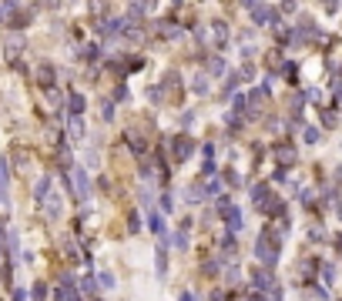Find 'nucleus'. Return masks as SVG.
<instances>
[{
    "instance_id": "obj_1",
    "label": "nucleus",
    "mask_w": 342,
    "mask_h": 301,
    "mask_svg": "<svg viewBox=\"0 0 342 301\" xmlns=\"http://www.w3.org/2000/svg\"><path fill=\"white\" fill-rule=\"evenodd\" d=\"M279 241H282V231H269V234H262V238L255 241V258L265 268H272V264L279 261Z\"/></svg>"
},
{
    "instance_id": "obj_4",
    "label": "nucleus",
    "mask_w": 342,
    "mask_h": 301,
    "mask_svg": "<svg viewBox=\"0 0 342 301\" xmlns=\"http://www.w3.org/2000/svg\"><path fill=\"white\" fill-rule=\"evenodd\" d=\"M245 7H248L255 24H272L275 20V7H265V4H245Z\"/></svg>"
},
{
    "instance_id": "obj_14",
    "label": "nucleus",
    "mask_w": 342,
    "mask_h": 301,
    "mask_svg": "<svg viewBox=\"0 0 342 301\" xmlns=\"http://www.w3.org/2000/svg\"><path fill=\"white\" fill-rule=\"evenodd\" d=\"M47 188H50V177H40V181H37V188H34V198H37V201H44V198H47Z\"/></svg>"
},
{
    "instance_id": "obj_7",
    "label": "nucleus",
    "mask_w": 342,
    "mask_h": 301,
    "mask_svg": "<svg viewBox=\"0 0 342 301\" xmlns=\"http://www.w3.org/2000/svg\"><path fill=\"white\" fill-rule=\"evenodd\" d=\"M252 288H255V291H272L275 281H272L269 271H255V275H252Z\"/></svg>"
},
{
    "instance_id": "obj_27",
    "label": "nucleus",
    "mask_w": 342,
    "mask_h": 301,
    "mask_svg": "<svg viewBox=\"0 0 342 301\" xmlns=\"http://www.w3.org/2000/svg\"><path fill=\"white\" fill-rule=\"evenodd\" d=\"M161 34H165V37H178V34H181V31H178L175 24H161Z\"/></svg>"
},
{
    "instance_id": "obj_6",
    "label": "nucleus",
    "mask_w": 342,
    "mask_h": 301,
    "mask_svg": "<svg viewBox=\"0 0 342 301\" xmlns=\"http://www.w3.org/2000/svg\"><path fill=\"white\" fill-rule=\"evenodd\" d=\"M191 154H195V141H191V137H175V158L185 161V158H191Z\"/></svg>"
},
{
    "instance_id": "obj_26",
    "label": "nucleus",
    "mask_w": 342,
    "mask_h": 301,
    "mask_svg": "<svg viewBox=\"0 0 342 301\" xmlns=\"http://www.w3.org/2000/svg\"><path fill=\"white\" fill-rule=\"evenodd\" d=\"M322 278H326L329 285H332V281H335V268H332V264H322Z\"/></svg>"
},
{
    "instance_id": "obj_35",
    "label": "nucleus",
    "mask_w": 342,
    "mask_h": 301,
    "mask_svg": "<svg viewBox=\"0 0 342 301\" xmlns=\"http://www.w3.org/2000/svg\"><path fill=\"white\" fill-rule=\"evenodd\" d=\"M114 101H127V87H124V84H121V87L114 91Z\"/></svg>"
},
{
    "instance_id": "obj_38",
    "label": "nucleus",
    "mask_w": 342,
    "mask_h": 301,
    "mask_svg": "<svg viewBox=\"0 0 342 301\" xmlns=\"http://www.w3.org/2000/svg\"><path fill=\"white\" fill-rule=\"evenodd\" d=\"M47 101H50V104H54V107H57V104H61V94H57V91H47Z\"/></svg>"
},
{
    "instance_id": "obj_29",
    "label": "nucleus",
    "mask_w": 342,
    "mask_h": 301,
    "mask_svg": "<svg viewBox=\"0 0 342 301\" xmlns=\"http://www.w3.org/2000/svg\"><path fill=\"white\" fill-rule=\"evenodd\" d=\"M101 114L111 121V117H114V104H111V101H104V104H101Z\"/></svg>"
},
{
    "instance_id": "obj_8",
    "label": "nucleus",
    "mask_w": 342,
    "mask_h": 301,
    "mask_svg": "<svg viewBox=\"0 0 342 301\" xmlns=\"http://www.w3.org/2000/svg\"><path fill=\"white\" fill-rule=\"evenodd\" d=\"M212 37H215L218 47H225V44H228V24H225V20H215V24H212Z\"/></svg>"
},
{
    "instance_id": "obj_44",
    "label": "nucleus",
    "mask_w": 342,
    "mask_h": 301,
    "mask_svg": "<svg viewBox=\"0 0 342 301\" xmlns=\"http://www.w3.org/2000/svg\"><path fill=\"white\" fill-rule=\"evenodd\" d=\"M339 74H342V64H339Z\"/></svg>"
},
{
    "instance_id": "obj_10",
    "label": "nucleus",
    "mask_w": 342,
    "mask_h": 301,
    "mask_svg": "<svg viewBox=\"0 0 342 301\" xmlns=\"http://www.w3.org/2000/svg\"><path fill=\"white\" fill-rule=\"evenodd\" d=\"M88 107V101L81 94H71V101H67V111H71V117H81V111Z\"/></svg>"
},
{
    "instance_id": "obj_5",
    "label": "nucleus",
    "mask_w": 342,
    "mask_h": 301,
    "mask_svg": "<svg viewBox=\"0 0 342 301\" xmlns=\"http://www.w3.org/2000/svg\"><path fill=\"white\" fill-rule=\"evenodd\" d=\"M54 301H81V294H77V288H74L71 278H64V285L54 288Z\"/></svg>"
},
{
    "instance_id": "obj_32",
    "label": "nucleus",
    "mask_w": 342,
    "mask_h": 301,
    "mask_svg": "<svg viewBox=\"0 0 342 301\" xmlns=\"http://www.w3.org/2000/svg\"><path fill=\"white\" fill-rule=\"evenodd\" d=\"M195 91H198V94H205V91H208V80L205 77H195Z\"/></svg>"
},
{
    "instance_id": "obj_36",
    "label": "nucleus",
    "mask_w": 342,
    "mask_h": 301,
    "mask_svg": "<svg viewBox=\"0 0 342 301\" xmlns=\"http://www.w3.org/2000/svg\"><path fill=\"white\" fill-rule=\"evenodd\" d=\"M208 194H222V184H218V181H208Z\"/></svg>"
},
{
    "instance_id": "obj_12",
    "label": "nucleus",
    "mask_w": 342,
    "mask_h": 301,
    "mask_svg": "<svg viewBox=\"0 0 342 301\" xmlns=\"http://www.w3.org/2000/svg\"><path fill=\"white\" fill-rule=\"evenodd\" d=\"M252 201L262 207L265 201H269V188H265V184H255V188H252Z\"/></svg>"
},
{
    "instance_id": "obj_13",
    "label": "nucleus",
    "mask_w": 342,
    "mask_h": 301,
    "mask_svg": "<svg viewBox=\"0 0 342 301\" xmlns=\"http://www.w3.org/2000/svg\"><path fill=\"white\" fill-rule=\"evenodd\" d=\"M0 201H7V161H0Z\"/></svg>"
},
{
    "instance_id": "obj_28",
    "label": "nucleus",
    "mask_w": 342,
    "mask_h": 301,
    "mask_svg": "<svg viewBox=\"0 0 342 301\" xmlns=\"http://www.w3.org/2000/svg\"><path fill=\"white\" fill-rule=\"evenodd\" d=\"M231 107H235V111H245V107H248L245 94H239V97H235V101H231Z\"/></svg>"
},
{
    "instance_id": "obj_40",
    "label": "nucleus",
    "mask_w": 342,
    "mask_h": 301,
    "mask_svg": "<svg viewBox=\"0 0 342 301\" xmlns=\"http://www.w3.org/2000/svg\"><path fill=\"white\" fill-rule=\"evenodd\" d=\"M14 301H24V291H20V288L14 291Z\"/></svg>"
},
{
    "instance_id": "obj_15",
    "label": "nucleus",
    "mask_w": 342,
    "mask_h": 301,
    "mask_svg": "<svg viewBox=\"0 0 342 301\" xmlns=\"http://www.w3.org/2000/svg\"><path fill=\"white\" fill-rule=\"evenodd\" d=\"M37 77H40V84H54V67H37Z\"/></svg>"
},
{
    "instance_id": "obj_39",
    "label": "nucleus",
    "mask_w": 342,
    "mask_h": 301,
    "mask_svg": "<svg viewBox=\"0 0 342 301\" xmlns=\"http://www.w3.org/2000/svg\"><path fill=\"white\" fill-rule=\"evenodd\" d=\"M4 238H7V228L0 224V258H4Z\"/></svg>"
},
{
    "instance_id": "obj_2",
    "label": "nucleus",
    "mask_w": 342,
    "mask_h": 301,
    "mask_svg": "<svg viewBox=\"0 0 342 301\" xmlns=\"http://www.w3.org/2000/svg\"><path fill=\"white\" fill-rule=\"evenodd\" d=\"M218 214L228 221V234L235 238V234L242 231V211H239L235 204H228V201H218Z\"/></svg>"
},
{
    "instance_id": "obj_19",
    "label": "nucleus",
    "mask_w": 342,
    "mask_h": 301,
    "mask_svg": "<svg viewBox=\"0 0 342 301\" xmlns=\"http://www.w3.org/2000/svg\"><path fill=\"white\" fill-rule=\"evenodd\" d=\"M17 54H20V40H10V44H7V61L14 64V61H17Z\"/></svg>"
},
{
    "instance_id": "obj_30",
    "label": "nucleus",
    "mask_w": 342,
    "mask_h": 301,
    "mask_svg": "<svg viewBox=\"0 0 342 301\" xmlns=\"http://www.w3.org/2000/svg\"><path fill=\"white\" fill-rule=\"evenodd\" d=\"M81 288H84V291H88V294H91V291H94V288H97V281H94V278H91V275H88V278H84V281H81Z\"/></svg>"
},
{
    "instance_id": "obj_16",
    "label": "nucleus",
    "mask_w": 342,
    "mask_h": 301,
    "mask_svg": "<svg viewBox=\"0 0 342 301\" xmlns=\"http://www.w3.org/2000/svg\"><path fill=\"white\" fill-rule=\"evenodd\" d=\"M94 281H97V288H114V275H111V271H101Z\"/></svg>"
},
{
    "instance_id": "obj_45",
    "label": "nucleus",
    "mask_w": 342,
    "mask_h": 301,
    "mask_svg": "<svg viewBox=\"0 0 342 301\" xmlns=\"http://www.w3.org/2000/svg\"><path fill=\"white\" fill-rule=\"evenodd\" d=\"M339 248H342V238H339Z\"/></svg>"
},
{
    "instance_id": "obj_24",
    "label": "nucleus",
    "mask_w": 342,
    "mask_h": 301,
    "mask_svg": "<svg viewBox=\"0 0 342 301\" xmlns=\"http://www.w3.org/2000/svg\"><path fill=\"white\" fill-rule=\"evenodd\" d=\"M127 141H131V147H135V154H144V141L138 134H127Z\"/></svg>"
},
{
    "instance_id": "obj_3",
    "label": "nucleus",
    "mask_w": 342,
    "mask_h": 301,
    "mask_svg": "<svg viewBox=\"0 0 342 301\" xmlns=\"http://www.w3.org/2000/svg\"><path fill=\"white\" fill-rule=\"evenodd\" d=\"M71 188L81 201H91V181H88V171H84V167H74L71 171Z\"/></svg>"
},
{
    "instance_id": "obj_42",
    "label": "nucleus",
    "mask_w": 342,
    "mask_h": 301,
    "mask_svg": "<svg viewBox=\"0 0 342 301\" xmlns=\"http://www.w3.org/2000/svg\"><path fill=\"white\" fill-rule=\"evenodd\" d=\"M178 301H195V298H191V294H188V291H185V294H181V298H178Z\"/></svg>"
},
{
    "instance_id": "obj_43",
    "label": "nucleus",
    "mask_w": 342,
    "mask_h": 301,
    "mask_svg": "<svg viewBox=\"0 0 342 301\" xmlns=\"http://www.w3.org/2000/svg\"><path fill=\"white\" fill-rule=\"evenodd\" d=\"M0 20H4V4H0Z\"/></svg>"
},
{
    "instance_id": "obj_41",
    "label": "nucleus",
    "mask_w": 342,
    "mask_h": 301,
    "mask_svg": "<svg viewBox=\"0 0 342 301\" xmlns=\"http://www.w3.org/2000/svg\"><path fill=\"white\" fill-rule=\"evenodd\" d=\"M212 301H225V298H222V291H215V294H212Z\"/></svg>"
},
{
    "instance_id": "obj_21",
    "label": "nucleus",
    "mask_w": 342,
    "mask_h": 301,
    "mask_svg": "<svg viewBox=\"0 0 342 301\" xmlns=\"http://www.w3.org/2000/svg\"><path fill=\"white\" fill-rule=\"evenodd\" d=\"M279 161H282V164H292V161H295V150L292 147H279Z\"/></svg>"
},
{
    "instance_id": "obj_25",
    "label": "nucleus",
    "mask_w": 342,
    "mask_h": 301,
    "mask_svg": "<svg viewBox=\"0 0 342 301\" xmlns=\"http://www.w3.org/2000/svg\"><path fill=\"white\" fill-rule=\"evenodd\" d=\"M185 228H188V224H181V231L175 234V248H185V245H188V234H185Z\"/></svg>"
},
{
    "instance_id": "obj_33",
    "label": "nucleus",
    "mask_w": 342,
    "mask_h": 301,
    "mask_svg": "<svg viewBox=\"0 0 342 301\" xmlns=\"http://www.w3.org/2000/svg\"><path fill=\"white\" fill-rule=\"evenodd\" d=\"M265 301H282V288L275 285V288H272V291H269V298H265Z\"/></svg>"
},
{
    "instance_id": "obj_18",
    "label": "nucleus",
    "mask_w": 342,
    "mask_h": 301,
    "mask_svg": "<svg viewBox=\"0 0 342 301\" xmlns=\"http://www.w3.org/2000/svg\"><path fill=\"white\" fill-rule=\"evenodd\" d=\"M144 4H131V7H127V17H131V20H141V14H144Z\"/></svg>"
},
{
    "instance_id": "obj_11",
    "label": "nucleus",
    "mask_w": 342,
    "mask_h": 301,
    "mask_svg": "<svg viewBox=\"0 0 342 301\" xmlns=\"http://www.w3.org/2000/svg\"><path fill=\"white\" fill-rule=\"evenodd\" d=\"M44 211H47L50 218H61V198H54V194L44 198Z\"/></svg>"
},
{
    "instance_id": "obj_20",
    "label": "nucleus",
    "mask_w": 342,
    "mask_h": 301,
    "mask_svg": "<svg viewBox=\"0 0 342 301\" xmlns=\"http://www.w3.org/2000/svg\"><path fill=\"white\" fill-rule=\"evenodd\" d=\"M71 134L74 137H84V121H81V117H71Z\"/></svg>"
},
{
    "instance_id": "obj_9",
    "label": "nucleus",
    "mask_w": 342,
    "mask_h": 301,
    "mask_svg": "<svg viewBox=\"0 0 342 301\" xmlns=\"http://www.w3.org/2000/svg\"><path fill=\"white\" fill-rule=\"evenodd\" d=\"M148 224H151V231H154V234H158L161 241L168 238V228H165V214H151V218H148Z\"/></svg>"
},
{
    "instance_id": "obj_37",
    "label": "nucleus",
    "mask_w": 342,
    "mask_h": 301,
    "mask_svg": "<svg viewBox=\"0 0 342 301\" xmlns=\"http://www.w3.org/2000/svg\"><path fill=\"white\" fill-rule=\"evenodd\" d=\"M332 94H335V101H342V80H335V84H332Z\"/></svg>"
},
{
    "instance_id": "obj_17",
    "label": "nucleus",
    "mask_w": 342,
    "mask_h": 301,
    "mask_svg": "<svg viewBox=\"0 0 342 301\" xmlns=\"http://www.w3.org/2000/svg\"><path fill=\"white\" fill-rule=\"evenodd\" d=\"M208 71H212V77H222V74H225V61H222V57H215V61L208 64Z\"/></svg>"
},
{
    "instance_id": "obj_23",
    "label": "nucleus",
    "mask_w": 342,
    "mask_h": 301,
    "mask_svg": "<svg viewBox=\"0 0 342 301\" xmlns=\"http://www.w3.org/2000/svg\"><path fill=\"white\" fill-rule=\"evenodd\" d=\"M262 211H269V214H282V201L269 198V204H262Z\"/></svg>"
},
{
    "instance_id": "obj_22",
    "label": "nucleus",
    "mask_w": 342,
    "mask_h": 301,
    "mask_svg": "<svg viewBox=\"0 0 342 301\" xmlns=\"http://www.w3.org/2000/svg\"><path fill=\"white\" fill-rule=\"evenodd\" d=\"M47 298V285H34V291H31V301H44Z\"/></svg>"
},
{
    "instance_id": "obj_34",
    "label": "nucleus",
    "mask_w": 342,
    "mask_h": 301,
    "mask_svg": "<svg viewBox=\"0 0 342 301\" xmlns=\"http://www.w3.org/2000/svg\"><path fill=\"white\" fill-rule=\"evenodd\" d=\"M161 207H165V211H175V204H171V194H161Z\"/></svg>"
},
{
    "instance_id": "obj_31",
    "label": "nucleus",
    "mask_w": 342,
    "mask_h": 301,
    "mask_svg": "<svg viewBox=\"0 0 342 301\" xmlns=\"http://www.w3.org/2000/svg\"><path fill=\"white\" fill-rule=\"evenodd\" d=\"M319 141V131L315 127H305V144H315Z\"/></svg>"
}]
</instances>
